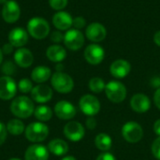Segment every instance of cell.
Wrapping results in <instances>:
<instances>
[{
  "instance_id": "37",
  "label": "cell",
  "mask_w": 160,
  "mask_h": 160,
  "mask_svg": "<svg viewBox=\"0 0 160 160\" xmlns=\"http://www.w3.org/2000/svg\"><path fill=\"white\" fill-rule=\"evenodd\" d=\"M86 127L89 129H94L97 127V121L94 116H89L86 120Z\"/></svg>"
},
{
  "instance_id": "8",
  "label": "cell",
  "mask_w": 160,
  "mask_h": 160,
  "mask_svg": "<svg viewBox=\"0 0 160 160\" xmlns=\"http://www.w3.org/2000/svg\"><path fill=\"white\" fill-rule=\"evenodd\" d=\"M64 44L71 51H78L84 44V36L78 29H68L64 35Z\"/></svg>"
},
{
  "instance_id": "43",
  "label": "cell",
  "mask_w": 160,
  "mask_h": 160,
  "mask_svg": "<svg viewBox=\"0 0 160 160\" xmlns=\"http://www.w3.org/2000/svg\"><path fill=\"white\" fill-rule=\"evenodd\" d=\"M3 61V52H2V49H0V65Z\"/></svg>"
},
{
  "instance_id": "44",
  "label": "cell",
  "mask_w": 160,
  "mask_h": 160,
  "mask_svg": "<svg viewBox=\"0 0 160 160\" xmlns=\"http://www.w3.org/2000/svg\"><path fill=\"white\" fill-rule=\"evenodd\" d=\"M7 2H8V0H0V4H3V5H5Z\"/></svg>"
},
{
  "instance_id": "40",
  "label": "cell",
  "mask_w": 160,
  "mask_h": 160,
  "mask_svg": "<svg viewBox=\"0 0 160 160\" xmlns=\"http://www.w3.org/2000/svg\"><path fill=\"white\" fill-rule=\"evenodd\" d=\"M154 131L158 137H160V119H158L155 122V124H154Z\"/></svg>"
},
{
  "instance_id": "1",
  "label": "cell",
  "mask_w": 160,
  "mask_h": 160,
  "mask_svg": "<svg viewBox=\"0 0 160 160\" xmlns=\"http://www.w3.org/2000/svg\"><path fill=\"white\" fill-rule=\"evenodd\" d=\"M10 111L18 118L25 119L30 117L35 112L34 102L25 96H21L12 100L10 104Z\"/></svg>"
},
{
  "instance_id": "16",
  "label": "cell",
  "mask_w": 160,
  "mask_h": 160,
  "mask_svg": "<svg viewBox=\"0 0 160 160\" xmlns=\"http://www.w3.org/2000/svg\"><path fill=\"white\" fill-rule=\"evenodd\" d=\"M131 70V65L125 59H117L113 61L110 67L111 74L116 79L126 78Z\"/></svg>"
},
{
  "instance_id": "30",
  "label": "cell",
  "mask_w": 160,
  "mask_h": 160,
  "mask_svg": "<svg viewBox=\"0 0 160 160\" xmlns=\"http://www.w3.org/2000/svg\"><path fill=\"white\" fill-rule=\"evenodd\" d=\"M68 2V0H49V5L52 9L61 11L67 7Z\"/></svg>"
},
{
  "instance_id": "23",
  "label": "cell",
  "mask_w": 160,
  "mask_h": 160,
  "mask_svg": "<svg viewBox=\"0 0 160 160\" xmlns=\"http://www.w3.org/2000/svg\"><path fill=\"white\" fill-rule=\"evenodd\" d=\"M52 76L51 69L46 66H38L36 67L31 73V78L35 82L42 83L47 82Z\"/></svg>"
},
{
  "instance_id": "9",
  "label": "cell",
  "mask_w": 160,
  "mask_h": 160,
  "mask_svg": "<svg viewBox=\"0 0 160 160\" xmlns=\"http://www.w3.org/2000/svg\"><path fill=\"white\" fill-rule=\"evenodd\" d=\"M21 16V8L19 4L15 0H8V2L3 5L2 17L4 21L8 23L16 22Z\"/></svg>"
},
{
  "instance_id": "31",
  "label": "cell",
  "mask_w": 160,
  "mask_h": 160,
  "mask_svg": "<svg viewBox=\"0 0 160 160\" xmlns=\"http://www.w3.org/2000/svg\"><path fill=\"white\" fill-rule=\"evenodd\" d=\"M151 151L153 156L158 160H160V137L157 138L151 146Z\"/></svg>"
},
{
  "instance_id": "3",
  "label": "cell",
  "mask_w": 160,
  "mask_h": 160,
  "mask_svg": "<svg viewBox=\"0 0 160 160\" xmlns=\"http://www.w3.org/2000/svg\"><path fill=\"white\" fill-rule=\"evenodd\" d=\"M51 82L52 87L61 94H68L70 93L74 87L73 79L67 73L62 71H56L52 74Z\"/></svg>"
},
{
  "instance_id": "36",
  "label": "cell",
  "mask_w": 160,
  "mask_h": 160,
  "mask_svg": "<svg viewBox=\"0 0 160 160\" xmlns=\"http://www.w3.org/2000/svg\"><path fill=\"white\" fill-rule=\"evenodd\" d=\"M97 160H117L116 158L111 154V153H108V152H104V153H101L100 155L98 156Z\"/></svg>"
},
{
  "instance_id": "28",
  "label": "cell",
  "mask_w": 160,
  "mask_h": 160,
  "mask_svg": "<svg viewBox=\"0 0 160 160\" xmlns=\"http://www.w3.org/2000/svg\"><path fill=\"white\" fill-rule=\"evenodd\" d=\"M88 86H89V89H90L93 93L99 94V93H101L102 91L105 90L106 83H105V82L103 81V79H101V78H99V77H94V78H92V79L89 81Z\"/></svg>"
},
{
  "instance_id": "21",
  "label": "cell",
  "mask_w": 160,
  "mask_h": 160,
  "mask_svg": "<svg viewBox=\"0 0 160 160\" xmlns=\"http://www.w3.org/2000/svg\"><path fill=\"white\" fill-rule=\"evenodd\" d=\"M25 160H48L49 150L41 144H33L29 146L24 155Z\"/></svg>"
},
{
  "instance_id": "22",
  "label": "cell",
  "mask_w": 160,
  "mask_h": 160,
  "mask_svg": "<svg viewBox=\"0 0 160 160\" xmlns=\"http://www.w3.org/2000/svg\"><path fill=\"white\" fill-rule=\"evenodd\" d=\"M46 55L50 61L54 63H60L67 57V52L65 48L62 47L61 45L54 44V45H51L47 49Z\"/></svg>"
},
{
  "instance_id": "6",
  "label": "cell",
  "mask_w": 160,
  "mask_h": 160,
  "mask_svg": "<svg viewBox=\"0 0 160 160\" xmlns=\"http://www.w3.org/2000/svg\"><path fill=\"white\" fill-rule=\"evenodd\" d=\"M123 138L130 143L140 142L143 137V129L140 124L134 121L127 122L122 128Z\"/></svg>"
},
{
  "instance_id": "2",
  "label": "cell",
  "mask_w": 160,
  "mask_h": 160,
  "mask_svg": "<svg viewBox=\"0 0 160 160\" xmlns=\"http://www.w3.org/2000/svg\"><path fill=\"white\" fill-rule=\"evenodd\" d=\"M50 24L44 18H31L26 25L28 34L35 39H43L50 34Z\"/></svg>"
},
{
  "instance_id": "18",
  "label": "cell",
  "mask_w": 160,
  "mask_h": 160,
  "mask_svg": "<svg viewBox=\"0 0 160 160\" xmlns=\"http://www.w3.org/2000/svg\"><path fill=\"white\" fill-rule=\"evenodd\" d=\"M73 18L67 11H57L52 16V23L59 31H68L72 26Z\"/></svg>"
},
{
  "instance_id": "24",
  "label": "cell",
  "mask_w": 160,
  "mask_h": 160,
  "mask_svg": "<svg viewBox=\"0 0 160 160\" xmlns=\"http://www.w3.org/2000/svg\"><path fill=\"white\" fill-rule=\"evenodd\" d=\"M48 150L54 156L61 157L68 152V144L61 139H54L49 142Z\"/></svg>"
},
{
  "instance_id": "45",
  "label": "cell",
  "mask_w": 160,
  "mask_h": 160,
  "mask_svg": "<svg viewBox=\"0 0 160 160\" xmlns=\"http://www.w3.org/2000/svg\"><path fill=\"white\" fill-rule=\"evenodd\" d=\"M9 160H22V159H20V158H10Z\"/></svg>"
},
{
  "instance_id": "38",
  "label": "cell",
  "mask_w": 160,
  "mask_h": 160,
  "mask_svg": "<svg viewBox=\"0 0 160 160\" xmlns=\"http://www.w3.org/2000/svg\"><path fill=\"white\" fill-rule=\"evenodd\" d=\"M13 46L8 42V43H7V44H5L4 46H3V48H2V52H3V53H6V54H9V53H11V52H13Z\"/></svg>"
},
{
  "instance_id": "42",
  "label": "cell",
  "mask_w": 160,
  "mask_h": 160,
  "mask_svg": "<svg viewBox=\"0 0 160 160\" xmlns=\"http://www.w3.org/2000/svg\"><path fill=\"white\" fill-rule=\"evenodd\" d=\"M61 160H77L74 157L72 156H68V157H65L64 158H62Z\"/></svg>"
},
{
  "instance_id": "20",
  "label": "cell",
  "mask_w": 160,
  "mask_h": 160,
  "mask_svg": "<svg viewBox=\"0 0 160 160\" xmlns=\"http://www.w3.org/2000/svg\"><path fill=\"white\" fill-rule=\"evenodd\" d=\"M14 61L17 66L22 68H29L33 62H34V56L33 53L29 49L26 48H18L15 52H14Z\"/></svg>"
},
{
  "instance_id": "35",
  "label": "cell",
  "mask_w": 160,
  "mask_h": 160,
  "mask_svg": "<svg viewBox=\"0 0 160 160\" xmlns=\"http://www.w3.org/2000/svg\"><path fill=\"white\" fill-rule=\"evenodd\" d=\"M7 128L5 127V125L0 122V145H2L6 139H7Z\"/></svg>"
},
{
  "instance_id": "14",
  "label": "cell",
  "mask_w": 160,
  "mask_h": 160,
  "mask_svg": "<svg viewBox=\"0 0 160 160\" xmlns=\"http://www.w3.org/2000/svg\"><path fill=\"white\" fill-rule=\"evenodd\" d=\"M54 112L56 116L62 120H70L76 115V108L73 104L67 100H61L54 106Z\"/></svg>"
},
{
  "instance_id": "13",
  "label": "cell",
  "mask_w": 160,
  "mask_h": 160,
  "mask_svg": "<svg viewBox=\"0 0 160 160\" xmlns=\"http://www.w3.org/2000/svg\"><path fill=\"white\" fill-rule=\"evenodd\" d=\"M86 38L92 42H100L107 36V30L105 26L99 22H92L85 29Z\"/></svg>"
},
{
  "instance_id": "25",
  "label": "cell",
  "mask_w": 160,
  "mask_h": 160,
  "mask_svg": "<svg viewBox=\"0 0 160 160\" xmlns=\"http://www.w3.org/2000/svg\"><path fill=\"white\" fill-rule=\"evenodd\" d=\"M95 144L97 148L102 152H108L112 145V140L110 135L106 133H99L95 139Z\"/></svg>"
},
{
  "instance_id": "34",
  "label": "cell",
  "mask_w": 160,
  "mask_h": 160,
  "mask_svg": "<svg viewBox=\"0 0 160 160\" xmlns=\"http://www.w3.org/2000/svg\"><path fill=\"white\" fill-rule=\"evenodd\" d=\"M50 38L54 43H60L61 41H64V35L59 30H56V31H53L51 34Z\"/></svg>"
},
{
  "instance_id": "27",
  "label": "cell",
  "mask_w": 160,
  "mask_h": 160,
  "mask_svg": "<svg viewBox=\"0 0 160 160\" xmlns=\"http://www.w3.org/2000/svg\"><path fill=\"white\" fill-rule=\"evenodd\" d=\"M7 130L12 135L19 136L25 130V128H24L23 123L21 120H19V119H11V120L8 121V123L7 125Z\"/></svg>"
},
{
  "instance_id": "26",
  "label": "cell",
  "mask_w": 160,
  "mask_h": 160,
  "mask_svg": "<svg viewBox=\"0 0 160 160\" xmlns=\"http://www.w3.org/2000/svg\"><path fill=\"white\" fill-rule=\"evenodd\" d=\"M34 114H35V117L38 120H39L40 122H47L52 118V112L50 107L45 106V105H41V106H38L35 109Z\"/></svg>"
},
{
  "instance_id": "17",
  "label": "cell",
  "mask_w": 160,
  "mask_h": 160,
  "mask_svg": "<svg viewBox=\"0 0 160 160\" xmlns=\"http://www.w3.org/2000/svg\"><path fill=\"white\" fill-rule=\"evenodd\" d=\"M130 107L132 110L139 113H144L148 112L151 108L150 98L142 93L135 94L130 99Z\"/></svg>"
},
{
  "instance_id": "32",
  "label": "cell",
  "mask_w": 160,
  "mask_h": 160,
  "mask_svg": "<svg viewBox=\"0 0 160 160\" xmlns=\"http://www.w3.org/2000/svg\"><path fill=\"white\" fill-rule=\"evenodd\" d=\"M15 70H16L15 66L10 61H7L6 63H4V65L2 67V72L4 74H6V76H9L11 74H13L15 72Z\"/></svg>"
},
{
  "instance_id": "11",
  "label": "cell",
  "mask_w": 160,
  "mask_h": 160,
  "mask_svg": "<svg viewBox=\"0 0 160 160\" xmlns=\"http://www.w3.org/2000/svg\"><path fill=\"white\" fill-rule=\"evenodd\" d=\"M105 57L104 49L98 44H90L85 48L84 58L90 65H98L100 64Z\"/></svg>"
},
{
  "instance_id": "7",
  "label": "cell",
  "mask_w": 160,
  "mask_h": 160,
  "mask_svg": "<svg viewBox=\"0 0 160 160\" xmlns=\"http://www.w3.org/2000/svg\"><path fill=\"white\" fill-rule=\"evenodd\" d=\"M79 107L85 115L94 116L100 111V102L93 95H84L79 101Z\"/></svg>"
},
{
  "instance_id": "19",
  "label": "cell",
  "mask_w": 160,
  "mask_h": 160,
  "mask_svg": "<svg viewBox=\"0 0 160 160\" xmlns=\"http://www.w3.org/2000/svg\"><path fill=\"white\" fill-rule=\"evenodd\" d=\"M31 97L33 100L38 103H46L52 98V90L50 86L45 84H38L33 87L31 91Z\"/></svg>"
},
{
  "instance_id": "15",
  "label": "cell",
  "mask_w": 160,
  "mask_h": 160,
  "mask_svg": "<svg viewBox=\"0 0 160 160\" xmlns=\"http://www.w3.org/2000/svg\"><path fill=\"white\" fill-rule=\"evenodd\" d=\"M29 34L22 27H15L8 33V42L17 48H22L27 44Z\"/></svg>"
},
{
  "instance_id": "39",
  "label": "cell",
  "mask_w": 160,
  "mask_h": 160,
  "mask_svg": "<svg viewBox=\"0 0 160 160\" xmlns=\"http://www.w3.org/2000/svg\"><path fill=\"white\" fill-rule=\"evenodd\" d=\"M154 102L156 106L160 110V88H158L154 95Z\"/></svg>"
},
{
  "instance_id": "29",
  "label": "cell",
  "mask_w": 160,
  "mask_h": 160,
  "mask_svg": "<svg viewBox=\"0 0 160 160\" xmlns=\"http://www.w3.org/2000/svg\"><path fill=\"white\" fill-rule=\"evenodd\" d=\"M18 89L22 93H23V94H27V93L31 92L32 89H33L32 82L29 79H27V78H24V79L20 80V82L18 83Z\"/></svg>"
},
{
  "instance_id": "10",
  "label": "cell",
  "mask_w": 160,
  "mask_h": 160,
  "mask_svg": "<svg viewBox=\"0 0 160 160\" xmlns=\"http://www.w3.org/2000/svg\"><path fill=\"white\" fill-rule=\"evenodd\" d=\"M18 85L10 76H3L0 78V98L9 100L14 98Z\"/></svg>"
},
{
  "instance_id": "12",
  "label": "cell",
  "mask_w": 160,
  "mask_h": 160,
  "mask_svg": "<svg viewBox=\"0 0 160 160\" xmlns=\"http://www.w3.org/2000/svg\"><path fill=\"white\" fill-rule=\"evenodd\" d=\"M64 135L71 142H80L85 135V129L79 122H69L64 127Z\"/></svg>"
},
{
  "instance_id": "5",
  "label": "cell",
  "mask_w": 160,
  "mask_h": 160,
  "mask_svg": "<svg viewBox=\"0 0 160 160\" xmlns=\"http://www.w3.org/2000/svg\"><path fill=\"white\" fill-rule=\"evenodd\" d=\"M24 131L26 139L32 142H43L49 135V128L40 122H34L29 124Z\"/></svg>"
},
{
  "instance_id": "41",
  "label": "cell",
  "mask_w": 160,
  "mask_h": 160,
  "mask_svg": "<svg viewBox=\"0 0 160 160\" xmlns=\"http://www.w3.org/2000/svg\"><path fill=\"white\" fill-rule=\"evenodd\" d=\"M154 41H155V43L160 47V30L159 31H158L156 34H155V36H154Z\"/></svg>"
},
{
  "instance_id": "4",
  "label": "cell",
  "mask_w": 160,
  "mask_h": 160,
  "mask_svg": "<svg viewBox=\"0 0 160 160\" xmlns=\"http://www.w3.org/2000/svg\"><path fill=\"white\" fill-rule=\"evenodd\" d=\"M105 94L108 99L113 103H121L127 98V88L118 81H111L106 84Z\"/></svg>"
},
{
  "instance_id": "33",
  "label": "cell",
  "mask_w": 160,
  "mask_h": 160,
  "mask_svg": "<svg viewBox=\"0 0 160 160\" xmlns=\"http://www.w3.org/2000/svg\"><path fill=\"white\" fill-rule=\"evenodd\" d=\"M86 24V21L83 17H81V16H78V17H75L73 19V22H72V26L75 28V29H82L85 26Z\"/></svg>"
}]
</instances>
